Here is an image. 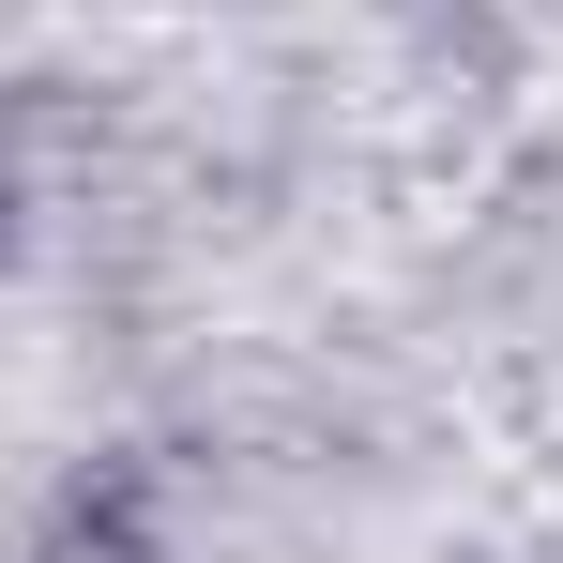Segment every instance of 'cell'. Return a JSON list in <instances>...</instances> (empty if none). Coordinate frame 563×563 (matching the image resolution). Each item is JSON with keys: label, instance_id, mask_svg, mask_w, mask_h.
<instances>
[{"label": "cell", "instance_id": "obj_1", "mask_svg": "<svg viewBox=\"0 0 563 563\" xmlns=\"http://www.w3.org/2000/svg\"><path fill=\"white\" fill-rule=\"evenodd\" d=\"M46 563H137V549H122V533H62Z\"/></svg>", "mask_w": 563, "mask_h": 563}]
</instances>
